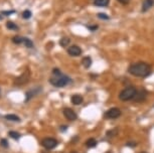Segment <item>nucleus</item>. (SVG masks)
<instances>
[{"mask_svg":"<svg viewBox=\"0 0 154 153\" xmlns=\"http://www.w3.org/2000/svg\"><path fill=\"white\" fill-rule=\"evenodd\" d=\"M128 72L135 76H140V78H145L149 76L151 73V67L146 63H136V64L131 65L128 68Z\"/></svg>","mask_w":154,"mask_h":153,"instance_id":"obj_1","label":"nucleus"},{"mask_svg":"<svg viewBox=\"0 0 154 153\" xmlns=\"http://www.w3.org/2000/svg\"><path fill=\"white\" fill-rule=\"evenodd\" d=\"M52 75L54 76L49 79V83L52 86L57 87V88H62V87L67 86L71 82L70 78L62 74V72L58 68H54L52 70Z\"/></svg>","mask_w":154,"mask_h":153,"instance_id":"obj_2","label":"nucleus"},{"mask_svg":"<svg viewBox=\"0 0 154 153\" xmlns=\"http://www.w3.org/2000/svg\"><path fill=\"white\" fill-rule=\"evenodd\" d=\"M137 91L134 87H127L126 89H124L119 95V98L122 101H129V100L133 99L136 95Z\"/></svg>","mask_w":154,"mask_h":153,"instance_id":"obj_3","label":"nucleus"},{"mask_svg":"<svg viewBox=\"0 0 154 153\" xmlns=\"http://www.w3.org/2000/svg\"><path fill=\"white\" fill-rule=\"evenodd\" d=\"M30 73L28 72V71H26V72H24L22 74L21 76H17L16 79L14 80V83L16 84L17 86H21V85H24V84H26L29 80V78H30Z\"/></svg>","mask_w":154,"mask_h":153,"instance_id":"obj_4","label":"nucleus"},{"mask_svg":"<svg viewBox=\"0 0 154 153\" xmlns=\"http://www.w3.org/2000/svg\"><path fill=\"white\" fill-rule=\"evenodd\" d=\"M41 144H42V146L44 147V148H46V149H54L55 148V147L57 146V141L55 140V139L54 138H46V139H43L41 142Z\"/></svg>","mask_w":154,"mask_h":153,"instance_id":"obj_5","label":"nucleus"},{"mask_svg":"<svg viewBox=\"0 0 154 153\" xmlns=\"http://www.w3.org/2000/svg\"><path fill=\"white\" fill-rule=\"evenodd\" d=\"M121 115V110L119 108H111L110 110H108L105 114V117L108 119H117L118 117H120Z\"/></svg>","mask_w":154,"mask_h":153,"instance_id":"obj_6","label":"nucleus"},{"mask_svg":"<svg viewBox=\"0 0 154 153\" xmlns=\"http://www.w3.org/2000/svg\"><path fill=\"white\" fill-rule=\"evenodd\" d=\"M63 115L70 121H75L77 119V114L71 109H70V108H65L63 109Z\"/></svg>","mask_w":154,"mask_h":153,"instance_id":"obj_7","label":"nucleus"},{"mask_svg":"<svg viewBox=\"0 0 154 153\" xmlns=\"http://www.w3.org/2000/svg\"><path fill=\"white\" fill-rule=\"evenodd\" d=\"M68 52L71 57H79V55L82 54V49L78 46H71L69 47Z\"/></svg>","mask_w":154,"mask_h":153,"instance_id":"obj_8","label":"nucleus"},{"mask_svg":"<svg viewBox=\"0 0 154 153\" xmlns=\"http://www.w3.org/2000/svg\"><path fill=\"white\" fill-rule=\"evenodd\" d=\"M154 5V0H144L142 3V11L146 12Z\"/></svg>","mask_w":154,"mask_h":153,"instance_id":"obj_9","label":"nucleus"},{"mask_svg":"<svg viewBox=\"0 0 154 153\" xmlns=\"http://www.w3.org/2000/svg\"><path fill=\"white\" fill-rule=\"evenodd\" d=\"M146 96H147V93H146L145 91H140L139 93H136V95H135V97L133 99L136 102H142L145 100Z\"/></svg>","mask_w":154,"mask_h":153,"instance_id":"obj_10","label":"nucleus"},{"mask_svg":"<svg viewBox=\"0 0 154 153\" xmlns=\"http://www.w3.org/2000/svg\"><path fill=\"white\" fill-rule=\"evenodd\" d=\"M83 101L84 99L81 95H74V96L71 97V103H73L74 105H81L82 103H83Z\"/></svg>","mask_w":154,"mask_h":153,"instance_id":"obj_11","label":"nucleus"},{"mask_svg":"<svg viewBox=\"0 0 154 153\" xmlns=\"http://www.w3.org/2000/svg\"><path fill=\"white\" fill-rule=\"evenodd\" d=\"M39 90H41V89H33V90H31V91H28L27 93H26L25 102H28L29 100H30L31 98H32L33 96H35V95L38 93Z\"/></svg>","mask_w":154,"mask_h":153,"instance_id":"obj_12","label":"nucleus"},{"mask_svg":"<svg viewBox=\"0 0 154 153\" xmlns=\"http://www.w3.org/2000/svg\"><path fill=\"white\" fill-rule=\"evenodd\" d=\"M94 4L99 7H105L109 4V0H94Z\"/></svg>","mask_w":154,"mask_h":153,"instance_id":"obj_13","label":"nucleus"},{"mask_svg":"<svg viewBox=\"0 0 154 153\" xmlns=\"http://www.w3.org/2000/svg\"><path fill=\"white\" fill-rule=\"evenodd\" d=\"M5 119L9 120V121H15V122H19V121H20V118L18 117L17 115H14V114L5 115Z\"/></svg>","mask_w":154,"mask_h":153,"instance_id":"obj_14","label":"nucleus"},{"mask_svg":"<svg viewBox=\"0 0 154 153\" xmlns=\"http://www.w3.org/2000/svg\"><path fill=\"white\" fill-rule=\"evenodd\" d=\"M91 65H92V60H91V57H84L83 59V65L86 68H90L91 67Z\"/></svg>","mask_w":154,"mask_h":153,"instance_id":"obj_15","label":"nucleus"},{"mask_svg":"<svg viewBox=\"0 0 154 153\" xmlns=\"http://www.w3.org/2000/svg\"><path fill=\"white\" fill-rule=\"evenodd\" d=\"M96 145H97V141H96V139H94V138H90L89 140L86 142V146L89 147V148L95 147Z\"/></svg>","mask_w":154,"mask_h":153,"instance_id":"obj_16","label":"nucleus"},{"mask_svg":"<svg viewBox=\"0 0 154 153\" xmlns=\"http://www.w3.org/2000/svg\"><path fill=\"white\" fill-rule=\"evenodd\" d=\"M71 43V39L67 38V36H65V38H63L62 39L60 40V46H63V47H65V46H67L68 44H70Z\"/></svg>","mask_w":154,"mask_h":153,"instance_id":"obj_17","label":"nucleus"},{"mask_svg":"<svg viewBox=\"0 0 154 153\" xmlns=\"http://www.w3.org/2000/svg\"><path fill=\"white\" fill-rule=\"evenodd\" d=\"M6 26H7V28L10 30H17L18 29V26L15 24V23H13L12 21H8L6 23Z\"/></svg>","mask_w":154,"mask_h":153,"instance_id":"obj_18","label":"nucleus"},{"mask_svg":"<svg viewBox=\"0 0 154 153\" xmlns=\"http://www.w3.org/2000/svg\"><path fill=\"white\" fill-rule=\"evenodd\" d=\"M24 39H25V38H22V36H15V38H13V43L20 44V43H24Z\"/></svg>","mask_w":154,"mask_h":153,"instance_id":"obj_19","label":"nucleus"},{"mask_svg":"<svg viewBox=\"0 0 154 153\" xmlns=\"http://www.w3.org/2000/svg\"><path fill=\"white\" fill-rule=\"evenodd\" d=\"M9 136L13 139H16V140L20 138V134L17 133V132H15V131H10L9 132Z\"/></svg>","mask_w":154,"mask_h":153,"instance_id":"obj_20","label":"nucleus"},{"mask_svg":"<svg viewBox=\"0 0 154 153\" xmlns=\"http://www.w3.org/2000/svg\"><path fill=\"white\" fill-rule=\"evenodd\" d=\"M22 17L24 18V19H28V18H30L31 17L30 10H24V11L22 12Z\"/></svg>","mask_w":154,"mask_h":153,"instance_id":"obj_21","label":"nucleus"},{"mask_svg":"<svg viewBox=\"0 0 154 153\" xmlns=\"http://www.w3.org/2000/svg\"><path fill=\"white\" fill-rule=\"evenodd\" d=\"M25 44V46L26 47H32L33 46V43H32V41L31 40H29L28 38H25V39H24V43H23Z\"/></svg>","mask_w":154,"mask_h":153,"instance_id":"obj_22","label":"nucleus"},{"mask_svg":"<svg viewBox=\"0 0 154 153\" xmlns=\"http://www.w3.org/2000/svg\"><path fill=\"white\" fill-rule=\"evenodd\" d=\"M98 17H99V18H102V19H105V20H108V19H109V16H108V15L104 14V13H99V14H98Z\"/></svg>","mask_w":154,"mask_h":153,"instance_id":"obj_23","label":"nucleus"},{"mask_svg":"<svg viewBox=\"0 0 154 153\" xmlns=\"http://www.w3.org/2000/svg\"><path fill=\"white\" fill-rule=\"evenodd\" d=\"M0 144H1V146H3V147H8V142H7L6 139H1Z\"/></svg>","mask_w":154,"mask_h":153,"instance_id":"obj_24","label":"nucleus"},{"mask_svg":"<svg viewBox=\"0 0 154 153\" xmlns=\"http://www.w3.org/2000/svg\"><path fill=\"white\" fill-rule=\"evenodd\" d=\"M15 11L14 10H10V11H3L2 12V14H4V15H10V14H12V13H14Z\"/></svg>","mask_w":154,"mask_h":153,"instance_id":"obj_25","label":"nucleus"},{"mask_svg":"<svg viewBox=\"0 0 154 153\" xmlns=\"http://www.w3.org/2000/svg\"><path fill=\"white\" fill-rule=\"evenodd\" d=\"M117 130H112V131H108V136H113V135H115V132H116Z\"/></svg>","mask_w":154,"mask_h":153,"instance_id":"obj_26","label":"nucleus"},{"mask_svg":"<svg viewBox=\"0 0 154 153\" xmlns=\"http://www.w3.org/2000/svg\"><path fill=\"white\" fill-rule=\"evenodd\" d=\"M118 1L122 4H128L130 2V0H118Z\"/></svg>","mask_w":154,"mask_h":153,"instance_id":"obj_27","label":"nucleus"},{"mask_svg":"<svg viewBox=\"0 0 154 153\" xmlns=\"http://www.w3.org/2000/svg\"><path fill=\"white\" fill-rule=\"evenodd\" d=\"M98 28V25H95V26H89V29L90 30H96Z\"/></svg>","mask_w":154,"mask_h":153,"instance_id":"obj_28","label":"nucleus"},{"mask_svg":"<svg viewBox=\"0 0 154 153\" xmlns=\"http://www.w3.org/2000/svg\"><path fill=\"white\" fill-rule=\"evenodd\" d=\"M71 153H77V152H71Z\"/></svg>","mask_w":154,"mask_h":153,"instance_id":"obj_29","label":"nucleus"},{"mask_svg":"<svg viewBox=\"0 0 154 153\" xmlns=\"http://www.w3.org/2000/svg\"><path fill=\"white\" fill-rule=\"evenodd\" d=\"M141 153H146V152H141Z\"/></svg>","mask_w":154,"mask_h":153,"instance_id":"obj_30","label":"nucleus"},{"mask_svg":"<svg viewBox=\"0 0 154 153\" xmlns=\"http://www.w3.org/2000/svg\"><path fill=\"white\" fill-rule=\"evenodd\" d=\"M108 153H111V152H108Z\"/></svg>","mask_w":154,"mask_h":153,"instance_id":"obj_31","label":"nucleus"}]
</instances>
